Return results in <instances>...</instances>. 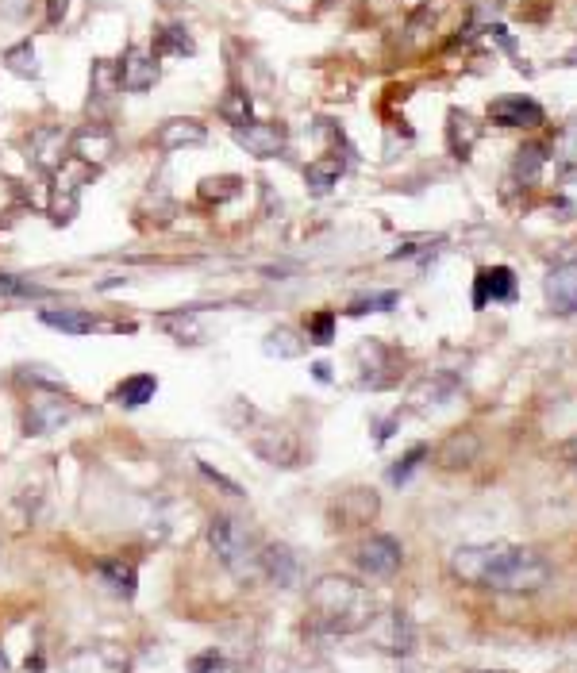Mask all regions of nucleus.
Instances as JSON below:
<instances>
[{"mask_svg": "<svg viewBox=\"0 0 577 673\" xmlns=\"http://www.w3.org/2000/svg\"><path fill=\"white\" fill-rule=\"evenodd\" d=\"M451 574L462 585L527 597V593H539L551 581V562L531 547L474 543V547H458L451 554Z\"/></svg>", "mask_w": 577, "mask_h": 673, "instance_id": "f257e3e1", "label": "nucleus"}, {"mask_svg": "<svg viewBox=\"0 0 577 673\" xmlns=\"http://www.w3.org/2000/svg\"><path fill=\"white\" fill-rule=\"evenodd\" d=\"M308 620L324 635H354L374 624V597L351 577H320L308 589Z\"/></svg>", "mask_w": 577, "mask_h": 673, "instance_id": "f03ea898", "label": "nucleus"}, {"mask_svg": "<svg viewBox=\"0 0 577 673\" xmlns=\"http://www.w3.org/2000/svg\"><path fill=\"white\" fill-rule=\"evenodd\" d=\"M227 420L235 424V431L247 439V447H251L262 462L281 466V470H289V466L301 462V439H297V431H289L285 424L262 416L247 400H235L231 412H227Z\"/></svg>", "mask_w": 577, "mask_h": 673, "instance_id": "7ed1b4c3", "label": "nucleus"}, {"mask_svg": "<svg viewBox=\"0 0 577 673\" xmlns=\"http://www.w3.org/2000/svg\"><path fill=\"white\" fill-rule=\"evenodd\" d=\"M208 547L220 558L227 574H235L239 581H251L262 574V543L251 527L235 516H212L208 524Z\"/></svg>", "mask_w": 577, "mask_h": 673, "instance_id": "20e7f679", "label": "nucleus"}, {"mask_svg": "<svg viewBox=\"0 0 577 673\" xmlns=\"http://www.w3.org/2000/svg\"><path fill=\"white\" fill-rule=\"evenodd\" d=\"M77 416V404L70 397H62L58 389H31L27 397V412H24V427L27 435H51L62 424H70Z\"/></svg>", "mask_w": 577, "mask_h": 673, "instance_id": "39448f33", "label": "nucleus"}, {"mask_svg": "<svg viewBox=\"0 0 577 673\" xmlns=\"http://www.w3.org/2000/svg\"><path fill=\"white\" fill-rule=\"evenodd\" d=\"M354 562H358V570H362L366 577H393L397 570H401L404 550L393 535H370V539L358 543Z\"/></svg>", "mask_w": 577, "mask_h": 673, "instance_id": "423d86ee", "label": "nucleus"}, {"mask_svg": "<svg viewBox=\"0 0 577 673\" xmlns=\"http://www.w3.org/2000/svg\"><path fill=\"white\" fill-rule=\"evenodd\" d=\"M285 139H289V131L277 120H251V124L235 127V143L254 158H277L285 150Z\"/></svg>", "mask_w": 577, "mask_h": 673, "instance_id": "0eeeda50", "label": "nucleus"}, {"mask_svg": "<svg viewBox=\"0 0 577 673\" xmlns=\"http://www.w3.org/2000/svg\"><path fill=\"white\" fill-rule=\"evenodd\" d=\"M62 673H127V654L112 643L101 647H85L66 658Z\"/></svg>", "mask_w": 577, "mask_h": 673, "instance_id": "6e6552de", "label": "nucleus"}, {"mask_svg": "<svg viewBox=\"0 0 577 673\" xmlns=\"http://www.w3.org/2000/svg\"><path fill=\"white\" fill-rule=\"evenodd\" d=\"M377 508H381V500L374 489H351L331 504V520H335V527H366L377 516Z\"/></svg>", "mask_w": 577, "mask_h": 673, "instance_id": "1a4fd4ad", "label": "nucleus"}, {"mask_svg": "<svg viewBox=\"0 0 577 673\" xmlns=\"http://www.w3.org/2000/svg\"><path fill=\"white\" fill-rule=\"evenodd\" d=\"M201 143H208V127L201 120H193V116H174V120H166L154 131V147L166 150V154L185 147H201Z\"/></svg>", "mask_w": 577, "mask_h": 673, "instance_id": "9d476101", "label": "nucleus"}, {"mask_svg": "<svg viewBox=\"0 0 577 673\" xmlns=\"http://www.w3.org/2000/svg\"><path fill=\"white\" fill-rule=\"evenodd\" d=\"M70 154H77L89 166H104L116 154V135L104 124H85L77 135H70Z\"/></svg>", "mask_w": 577, "mask_h": 673, "instance_id": "9b49d317", "label": "nucleus"}, {"mask_svg": "<svg viewBox=\"0 0 577 673\" xmlns=\"http://www.w3.org/2000/svg\"><path fill=\"white\" fill-rule=\"evenodd\" d=\"M154 81H158L154 54H147L143 47L127 50L124 62H120V89H127V93H147V89H154Z\"/></svg>", "mask_w": 577, "mask_h": 673, "instance_id": "f8f14e48", "label": "nucleus"}, {"mask_svg": "<svg viewBox=\"0 0 577 673\" xmlns=\"http://www.w3.org/2000/svg\"><path fill=\"white\" fill-rule=\"evenodd\" d=\"M489 120L501 127H539L543 124V108L531 97H501L489 104Z\"/></svg>", "mask_w": 577, "mask_h": 673, "instance_id": "ddd939ff", "label": "nucleus"}, {"mask_svg": "<svg viewBox=\"0 0 577 673\" xmlns=\"http://www.w3.org/2000/svg\"><path fill=\"white\" fill-rule=\"evenodd\" d=\"M66 154H70V135H66L62 127H39V131L31 135V158H35V166H43L47 174H54V170L66 162Z\"/></svg>", "mask_w": 577, "mask_h": 673, "instance_id": "4468645a", "label": "nucleus"}, {"mask_svg": "<svg viewBox=\"0 0 577 673\" xmlns=\"http://www.w3.org/2000/svg\"><path fill=\"white\" fill-rule=\"evenodd\" d=\"M547 304H551L554 312H562V316H574L577 312V262H562V266H554L551 274H547Z\"/></svg>", "mask_w": 577, "mask_h": 673, "instance_id": "2eb2a0df", "label": "nucleus"}, {"mask_svg": "<svg viewBox=\"0 0 577 673\" xmlns=\"http://www.w3.org/2000/svg\"><path fill=\"white\" fill-rule=\"evenodd\" d=\"M516 297V277L508 266H485L474 281V304L485 308V304H501V300Z\"/></svg>", "mask_w": 577, "mask_h": 673, "instance_id": "dca6fc26", "label": "nucleus"}, {"mask_svg": "<svg viewBox=\"0 0 577 673\" xmlns=\"http://www.w3.org/2000/svg\"><path fill=\"white\" fill-rule=\"evenodd\" d=\"M262 574L277 581L281 589H289V585H297L301 562H297V554L289 547H262Z\"/></svg>", "mask_w": 577, "mask_h": 673, "instance_id": "f3484780", "label": "nucleus"}, {"mask_svg": "<svg viewBox=\"0 0 577 673\" xmlns=\"http://www.w3.org/2000/svg\"><path fill=\"white\" fill-rule=\"evenodd\" d=\"M39 320L54 331H62V335H89V331H97V316L93 312H85V308H47V312H39Z\"/></svg>", "mask_w": 577, "mask_h": 673, "instance_id": "a211bd4d", "label": "nucleus"}, {"mask_svg": "<svg viewBox=\"0 0 577 673\" xmlns=\"http://www.w3.org/2000/svg\"><path fill=\"white\" fill-rule=\"evenodd\" d=\"M158 327L177 339V343H204V327L197 320V308H177V312H166L158 316Z\"/></svg>", "mask_w": 577, "mask_h": 673, "instance_id": "6ab92c4d", "label": "nucleus"}, {"mask_svg": "<svg viewBox=\"0 0 577 673\" xmlns=\"http://www.w3.org/2000/svg\"><path fill=\"white\" fill-rule=\"evenodd\" d=\"M97 577H101L116 597H135V581H139L135 562H124V558H104L101 566H97Z\"/></svg>", "mask_w": 577, "mask_h": 673, "instance_id": "aec40b11", "label": "nucleus"}, {"mask_svg": "<svg viewBox=\"0 0 577 673\" xmlns=\"http://www.w3.org/2000/svg\"><path fill=\"white\" fill-rule=\"evenodd\" d=\"M154 393H158V377L154 374H131V377H124L116 389H112V400H116V404H124V408H139V404L154 400Z\"/></svg>", "mask_w": 577, "mask_h": 673, "instance_id": "412c9836", "label": "nucleus"}, {"mask_svg": "<svg viewBox=\"0 0 577 673\" xmlns=\"http://www.w3.org/2000/svg\"><path fill=\"white\" fill-rule=\"evenodd\" d=\"M451 397H454V377H443V374L424 377V381L408 393L416 412H427V408H435V404H443V400H451Z\"/></svg>", "mask_w": 577, "mask_h": 673, "instance_id": "4be33fe9", "label": "nucleus"}, {"mask_svg": "<svg viewBox=\"0 0 577 673\" xmlns=\"http://www.w3.org/2000/svg\"><path fill=\"white\" fill-rule=\"evenodd\" d=\"M339 177H343L339 154H324V158L308 162V170H304V181L312 185V193H331V185H339Z\"/></svg>", "mask_w": 577, "mask_h": 673, "instance_id": "5701e85b", "label": "nucleus"}, {"mask_svg": "<svg viewBox=\"0 0 577 673\" xmlns=\"http://www.w3.org/2000/svg\"><path fill=\"white\" fill-rule=\"evenodd\" d=\"M447 120H451V124H447V143H451V150L458 154V158L470 154V147H474L477 135H481V127H477L466 112H458V108H454Z\"/></svg>", "mask_w": 577, "mask_h": 673, "instance_id": "b1692460", "label": "nucleus"}, {"mask_svg": "<svg viewBox=\"0 0 577 673\" xmlns=\"http://www.w3.org/2000/svg\"><path fill=\"white\" fill-rule=\"evenodd\" d=\"M4 70L16 77H24V81H35V77H39V54H35V47H31V39H24V43H16V47L4 50Z\"/></svg>", "mask_w": 577, "mask_h": 673, "instance_id": "393cba45", "label": "nucleus"}, {"mask_svg": "<svg viewBox=\"0 0 577 673\" xmlns=\"http://www.w3.org/2000/svg\"><path fill=\"white\" fill-rule=\"evenodd\" d=\"M304 347H308V339H301L293 327H274V331L266 335V343H262V350H266L270 358H301Z\"/></svg>", "mask_w": 577, "mask_h": 673, "instance_id": "a878e982", "label": "nucleus"}, {"mask_svg": "<svg viewBox=\"0 0 577 673\" xmlns=\"http://www.w3.org/2000/svg\"><path fill=\"white\" fill-rule=\"evenodd\" d=\"M477 454V439L470 435V431H462V435H451L443 447H439V466H447V470H454V466H470Z\"/></svg>", "mask_w": 577, "mask_h": 673, "instance_id": "bb28decb", "label": "nucleus"}, {"mask_svg": "<svg viewBox=\"0 0 577 673\" xmlns=\"http://www.w3.org/2000/svg\"><path fill=\"white\" fill-rule=\"evenodd\" d=\"M185 54H193V39L185 35V27H162L154 39V58H185Z\"/></svg>", "mask_w": 577, "mask_h": 673, "instance_id": "cd10ccee", "label": "nucleus"}, {"mask_svg": "<svg viewBox=\"0 0 577 673\" xmlns=\"http://www.w3.org/2000/svg\"><path fill=\"white\" fill-rule=\"evenodd\" d=\"M385 635H377V643L385 650H393V654H404V650L412 647V624H408V616L404 612H393V616H385Z\"/></svg>", "mask_w": 577, "mask_h": 673, "instance_id": "c85d7f7f", "label": "nucleus"}, {"mask_svg": "<svg viewBox=\"0 0 577 673\" xmlns=\"http://www.w3.org/2000/svg\"><path fill=\"white\" fill-rule=\"evenodd\" d=\"M220 116H224L231 127L251 124V97L243 89H227L224 100H220Z\"/></svg>", "mask_w": 577, "mask_h": 673, "instance_id": "c756f323", "label": "nucleus"}, {"mask_svg": "<svg viewBox=\"0 0 577 673\" xmlns=\"http://www.w3.org/2000/svg\"><path fill=\"white\" fill-rule=\"evenodd\" d=\"M243 193V181L239 177H204L201 181V200H208V204H224V200L239 197Z\"/></svg>", "mask_w": 577, "mask_h": 673, "instance_id": "7c9ffc66", "label": "nucleus"}, {"mask_svg": "<svg viewBox=\"0 0 577 673\" xmlns=\"http://www.w3.org/2000/svg\"><path fill=\"white\" fill-rule=\"evenodd\" d=\"M120 93V62H93V97H116Z\"/></svg>", "mask_w": 577, "mask_h": 673, "instance_id": "2f4dec72", "label": "nucleus"}, {"mask_svg": "<svg viewBox=\"0 0 577 673\" xmlns=\"http://www.w3.org/2000/svg\"><path fill=\"white\" fill-rule=\"evenodd\" d=\"M77 193H81L77 181H66V185L58 181V185H54V220H58V224H70V220H74Z\"/></svg>", "mask_w": 577, "mask_h": 673, "instance_id": "473e14b6", "label": "nucleus"}, {"mask_svg": "<svg viewBox=\"0 0 577 673\" xmlns=\"http://www.w3.org/2000/svg\"><path fill=\"white\" fill-rule=\"evenodd\" d=\"M0 293H8V297H24V300L51 297V289H47V285H39V281H27V277H12V274H0Z\"/></svg>", "mask_w": 577, "mask_h": 673, "instance_id": "72a5a7b5", "label": "nucleus"}, {"mask_svg": "<svg viewBox=\"0 0 577 673\" xmlns=\"http://www.w3.org/2000/svg\"><path fill=\"white\" fill-rule=\"evenodd\" d=\"M304 335H308V343H316V347H327L331 339H335V312H316L308 327H304Z\"/></svg>", "mask_w": 577, "mask_h": 673, "instance_id": "f704fd0d", "label": "nucleus"}, {"mask_svg": "<svg viewBox=\"0 0 577 673\" xmlns=\"http://www.w3.org/2000/svg\"><path fill=\"white\" fill-rule=\"evenodd\" d=\"M189 670L193 673H227L231 670V662H227V654L220 647H208L204 654H197V658L189 662Z\"/></svg>", "mask_w": 577, "mask_h": 673, "instance_id": "c9c22d12", "label": "nucleus"}, {"mask_svg": "<svg viewBox=\"0 0 577 673\" xmlns=\"http://www.w3.org/2000/svg\"><path fill=\"white\" fill-rule=\"evenodd\" d=\"M427 454H431V450H427V447H412V450H408V454H404V458H401V462H397V466L389 470V481H393V485H404V481L412 477V470H416V466L424 462Z\"/></svg>", "mask_w": 577, "mask_h": 673, "instance_id": "e433bc0d", "label": "nucleus"}, {"mask_svg": "<svg viewBox=\"0 0 577 673\" xmlns=\"http://www.w3.org/2000/svg\"><path fill=\"white\" fill-rule=\"evenodd\" d=\"M397 293H374V297H362V300H354L351 304V312L354 316H362V312H389L393 304H397Z\"/></svg>", "mask_w": 577, "mask_h": 673, "instance_id": "4c0bfd02", "label": "nucleus"}, {"mask_svg": "<svg viewBox=\"0 0 577 673\" xmlns=\"http://www.w3.org/2000/svg\"><path fill=\"white\" fill-rule=\"evenodd\" d=\"M27 16H31V0H0V20L24 24Z\"/></svg>", "mask_w": 577, "mask_h": 673, "instance_id": "58836bf2", "label": "nucleus"}, {"mask_svg": "<svg viewBox=\"0 0 577 673\" xmlns=\"http://www.w3.org/2000/svg\"><path fill=\"white\" fill-rule=\"evenodd\" d=\"M543 166V150L539 147H524L520 150V162H516V174H524L527 170V181H535V170Z\"/></svg>", "mask_w": 577, "mask_h": 673, "instance_id": "ea45409f", "label": "nucleus"}, {"mask_svg": "<svg viewBox=\"0 0 577 673\" xmlns=\"http://www.w3.org/2000/svg\"><path fill=\"white\" fill-rule=\"evenodd\" d=\"M201 474L208 477V481H212V485H220V489H227V493H231V497H243V489H239V485H235V481H231V477H224V474H220V470H212V466H204V462H201Z\"/></svg>", "mask_w": 577, "mask_h": 673, "instance_id": "a19ab883", "label": "nucleus"}, {"mask_svg": "<svg viewBox=\"0 0 577 673\" xmlns=\"http://www.w3.org/2000/svg\"><path fill=\"white\" fill-rule=\"evenodd\" d=\"M70 12V0H47V24L58 27Z\"/></svg>", "mask_w": 577, "mask_h": 673, "instance_id": "79ce46f5", "label": "nucleus"}, {"mask_svg": "<svg viewBox=\"0 0 577 673\" xmlns=\"http://www.w3.org/2000/svg\"><path fill=\"white\" fill-rule=\"evenodd\" d=\"M312 370H316V377H320V381H327V377H331V374H327V366H324V362H316Z\"/></svg>", "mask_w": 577, "mask_h": 673, "instance_id": "37998d69", "label": "nucleus"}, {"mask_svg": "<svg viewBox=\"0 0 577 673\" xmlns=\"http://www.w3.org/2000/svg\"><path fill=\"white\" fill-rule=\"evenodd\" d=\"M566 454H577V439H570V443H566Z\"/></svg>", "mask_w": 577, "mask_h": 673, "instance_id": "c03bdc74", "label": "nucleus"}, {"mask_svg": "<svg viewBox=\"0 0 577 673\" xmlns=\"http://www.w3.org/2000/svg\"><path fill=\"white\" fill-rule=\"evenodd\" d=\"M481 673H508V670H481Z\"/></svg>", "mask_w": 577, "mask_h": 673, "instance_id": "a18cd8bd", "label": "nucleus"}, {"mask_svg": "<svg viewBox=\"0 0 577 673\" xmlns=\"http://www.w3.org/2000/svg\"><path fill=\"white\" fill-rule=\"evenodd\" d=\"M162 4H181V0H162Z\"/></svg>", "mask_w": 577, "mask_h": 673, "instance_id": "49530a36", "label": "nucleus"}, {"mask_svg": "<svg viewBox=\"0 0 577 673\" xmlns=\"http://www.w3.org/2000/svg\"><path fill=\"white\" fill-rule=\"evenodd\" d=\"M408 673H412V670H408Z\"/></svg>", "mask_w": 577, "mask_h": 673, "instance_id": "de8ad7c7", "label": "nucleus"}]
</instances>
